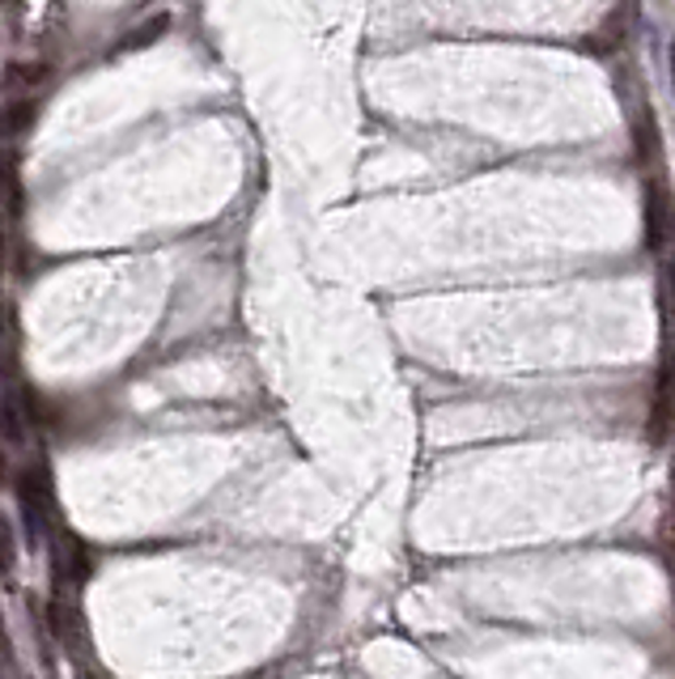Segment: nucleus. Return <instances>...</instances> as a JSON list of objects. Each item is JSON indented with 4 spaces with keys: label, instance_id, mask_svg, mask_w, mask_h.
Segmentation results:
<instances>
[{
    "label": "nucleus",
    "instance_id": "1",
    "mask_svg": "<svg viewBox=\"0 0 675 679\" xmlns=\"http://www.w3.org/2000/svg\"><path fill=\"white\" fill-rule=\"evenodd\" d=\"M641 234H646V246H650V251H663L667 239L675 234V204L663 183H650V187H646V201H641Z\"/></svg>",
    "mask_w": 675,
    "mask_h": 679
},
{
    "label": "nucleus",
    "instance_id": "2",
    "mask_svg": "<svg viewBox=\"0 0 675 679\" xmlns=\"http://www.w3.org/2000/svg\"><path fill=\"white\" fill-rule=\"evenodd\" d=\"M17 501H22V514H26V526H31V539H39L43 514H47V476H43V468H26L22 472Z\"/></svg>",
    "mask_w": 675,
    "mask_h": 679
},
{
    "label": "nucleus",
    "instance_id": "3",
    "mask_svg": "<svg viewBox=\"0 0 675 679\" xmlns=\"http://www.w3.org/2000/svg\"><path fill=\"white\" fill-rule=\"evenodd\" d=\"M634 141H637V158L646 161V166L659 158V136H654V120L650 116H646V123H637Z\"/></svg>",
    "mask_w": 675,
    "mask_h": 679
},
{
    "label": "nucleus",
    "instance_id": "4",
    "mask_svg": "<svg viewBox=\"0 0 675 679\" xmlns=\"http://www.w3.org/2000/svg\"><path fill=\"white\" fill-rule=\"evenodd\" d=\"M166 26H170V17H154L149 26H141V35H136V39H128L123 47H141V43H154L161 35V31H166Z\"/></svg>",
    "mask_w": 675,
    "mask_h": 679
},
{
    "label": "nucleus",
    "instance_id": "5",
    "mask_svg": "<svg viewBox=\"0 0 675 679\" xmlns=\"http://www.w3.org/2000/svg\"><path fill=\"white\" fill-rule=\"evenodd\" d=\"M31 116H35V107H31V102H17V107H13V111H9V128H13V132H17V128H22V123L31 120Z\"/></svg>",
    "mask_w": 675,
    "mask_h": 679
},
{
    "label": "nucleus",
    "instance_id": "6",
    "mask_svg": "<svg viewBox=\"0 0 675 679\" xmlns=\"http://www.w3.org/2000/svg\"><path fill=\"white\" fill-rule=\"evenodd\" d=\"M672 77H675V43H672Z\"/></svg>",
    "mask_w": 675,
    "mask_h": 679
},
{
    "label": "nucleus",
    "instance_id": "7",
    "mask_svg": "<svg viewBox=\"0 0 675 679\" xmlns=\"http://www.w3.org/2000/svg\"><path fill=\"white\" fill-rule=\"evenodd\" d=\"M81 679H94V676H81Z\"/></svg>",
    "mask_w": 675,
    "mask_h": 679
}]
</instances>
